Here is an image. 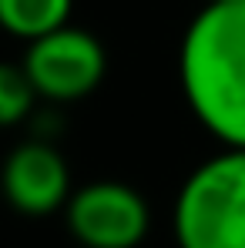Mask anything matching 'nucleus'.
<instances>
[{"mask_svg":"<svg viewBox=\"0 0 245 248\" xmlns=\"http://www.w3.org/2000/svg\"><path fill=\"white\" fill-rule=\"evenodd\" d=\"M185 101L222 148H245V0L205 3L178 50Z\"/></svg>","mask_w":245,"mask_h":248,"instance_id":"nucleus-1","label":"nucleus"},{"mask_svg":"<svg viewBox=\"0 0 245 248\" xmlns=\"http://www.w3.org/2000/svg\"><path fill=\"white\" fill-rule=\"evenodd\" d=\"M178 248H245V148H222L175 198Z\"/></svg>","mask_w":245,"mask_h":248,"instance_id":"nucleus-2","label":"nucleus"},{"mask_svg":"<svg viewBox=\"0 0 245 248\" xmlns=\"http://www.w3.org/2000/svg\"><path fill=\"white\" fill-rule=\"evenodd\" d=\"M20 64L34 84L37 97L67 104V101H81L101 87L108 74V50L91 31L64 24L27 44V54Z\"/></svg>","mask_w":245,"mask_h":248,"instance_id":"nucleus-3","label":"nucleus"},{"mask_svg":"<svg viewBox=\"0 0 245 248\" xmlns=\"http://www.w3.org/2000/svg\"><path fill=\"white\" fill-rule=\"evenodd\" d=\"M71 235L84 248H138L151 228V211L124 181H91L64 205Z\"/></svg>","mask_w":245,"mask_h":248,"instance_id":"nucleus-4","label":"nucleus"},{"mask_svg":"<svg viewBox=\"0 0 245 248\" xmlns=\"http://www.w3.org/2000/svg\"><path fill=\"white\" fill-rule=\"evenodd\" d=\"M0 188L7 205L20 215L44 218L71 202V168L50 141H24L17 144L0 171Z\"/></svg>","mask_w":245,"mask_h":248,"instance_id":"nucleus-5","label":"nucleus"},{"mask_svg":"<svg viewBox=\"0 0 245 248\" xmlns=\"http://www.w3.org/2000/svg\"><path fill=\"white\" fill-rule=\"evenodd\" d=\"M74 0H0V27L17 41H37L71 24Z\"/></svg>","mask_w":245,"mask_h":248,"instance_id":"nucleus-6","label":"nucleus"},{"mask_svg":"<svg viewBox=\"0 0 245 248\" xmlns=\"http://www.w3.org/2000/svg\"><path fill=\"white\" fill-rule=\"evenodd\" d=\"M34 101H37V91L27 78L24 64L0 61V127L27 121L34 111Z\"/></svg>","mask_w":245,"mask_h":248,"instance_id":"nucleus-7","label":"nucleus"},{"mask_svg":"<svg viewBox=\"0 0 245 248\" xmlns=\"http://www.w3.org/2000/svg\"><path fill=\"white\" fill-rule=\"evenodd\" d=\"M205 3H229V0H205Z\"/></svg>","mask_w":245,"mask_h":248,"instance_id":"nucleus-8","label":"nucleus"}]
</instances>
